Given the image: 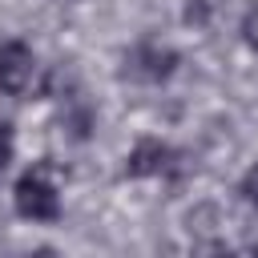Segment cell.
Returning <instances> with one entry per match:
<instances>
[{"label": "cell", "instance_id": "obj_1", "mask_svg": "<svg viewBox=\"0 0 258 258\" xmlns=\"http://www.w3.org/2000/svg\"><path fill=\"white\" fill-rule=\"evenodd\" d=\"M12 206L24 222H56L60 218V189L52 181V161L28 165L12 185Z\"/></svg>", "mask_w": 258, "mask_h": 258}, {"label": "cell", "instance_id": "obj_2", "mask_svg": "<svg viewBox=\"0 0 258 258\" xmlns=\"http://www.w3.org/2000/svg\"><path fill=\"white\" fill-rule=\"evenodd\" d=\"M181 56L169 48V44H157V40H137L125 60H121V77L125 81H137V85H161L177 73Z\"/></svg>", "mask_w": 258, "mask_h": 258}, {"label": "cell", "instance_id": "obj_3", "mask_svg": "<svg viewBox=\"0 0 258 258\" xmlns=\"http://www.w3.org/2000/svg\"><path fill=\"white\" fill-rule=\"evenodd\" d=\"M177 173H181V149H173L161 137H141L129 149L125 165H121V177H133V181H141V177H177Z\"/></svg>", "mask_w": 258, "mask_h": 258}, {"label": "cell", "instance_id": "obj_4", "mask_svg": "<svg viewBox=\"0 0 258 258\" xmlns=\"http://www.w3.org/2000/svg\"><path fill=\"white\" fill-rule=\"evenodd\" d=\"M36 77V56L24 40H4L0 44V93L4 97H24Z\"/></svg>", "mask_w": 258, "mask_h": 258}, {"label": "cell", "instance_id": "obj_5", "mask_svg": "<svg viewBox=\"0 0 258 258\" xmlns=\"http://www.w3.org/2000/svg\"><path fill=\"white\" fill-rule=\"evenodd\" d=\"M238 198H242L246 206H254V210H258V161L238 177Z\"/></svg>", "mask_w": 258, "mask_h": 258}, {"label": "cell", "instance_id": "obj_6", "mask_svg": "<svg viewBox=\"0 0 258 258\" xmlns=\"http://www.w3.org/2000/svg\"><path fill=\"white\" fill-rule=\"evenodd\" d=\"M12 153H16V129L12 121H0V173L12 165Z\"/></svg>", "mask_w": 258, "mask_h": 258}, {"label": "cell", "instance_id": "obj_7", "mask_svg": "<svg viewBox=\"0 0 258 258\" xmlns=\"http://www.w3.org/2000/svg\"><path fill=\"white\" fill-rule=\"evenodd\" d=\"M242 36H246V44L250 48H258V0L246 8V16H242Z\"/></svg>", "mask_w": 258, "mask_h": 258}, {"label": "cell", "instance_id": "obj_8", "mask_svg": "<svg viewBox=\"0 0 258 258\" xmlns=\"http://www.w3.org/2000/svg\"><path fill=\"white\" fill-rule=\"evenodd\" d=\"M250 250H254V254H258V242H254V246H250Z\"/></svg>", "mask_w": 258, "mask_h": 258}]
</instances>
